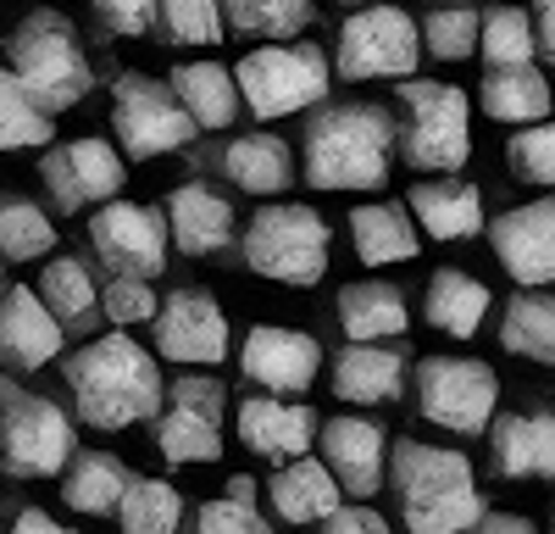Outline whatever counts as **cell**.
<instances>
[{"mask_svg": "<svg viewBox=\"0 0 555 534\" xmlns=\"http://www.w3.org/2000/svg\"><path fill=\"white\" fill-rule=\"evenodd\" d=\"M339 329L350 334V345H389L411 329V306L405 290L389 279H361L339 290Z\"/></svg>", "mask_w": 555, "mask_h": 534, "instance_id": "obj_26", "label": "cell"}, {"mask_svg": "<svg viewBox=\"0 0 555 534\" xmlns=\"http://www.w3.org/2000/svg\"><path fill=\"white\" fill-rule=\"evenodd\" d=\"M62 379H67V395H73V412L101 434H117V429H133V423H156L162 400H167L156 351L139 345L122 329L73 351Z\"/></svg>", "mask_w": 555, "mask_h": 534, "instance_id": "obj_1", "label": "cell"}, {"mask_svg": "<svg viewBox=\"0 0 555 534\" xmlns=\"http://www.w3.org/2000/svg\"><path fill=\"white\" fill-rule=\"evenodd\" d=\"M311 17V0H222V23L245 39H295Z\"/></svg>", "mask_w": 555, "mask_h": 534, "instance_id": "obj_38", "label": "cell"}, {"mask_svg": "<svg viewBox=\"0 0 555 534\" xmlns=\"http://www.w3.org/2000/svg\"><path fill=\"white\" fill-rule=\"evenodd\" d=\"M56 256V223L28 195H0V262Z\"/></svg>", "mask_w": 555, "mask_h": 534, "instance_id": "obj_35", "label": "cell"}, {"mask_svg": "<svg viewBox=\"0 0 555 534\" xmlns=\"http://www.w3.org/2000/svg\"><path fill=\"white\" fill-rule=\"evenodd\" d=\"M222 384L211 373H183L167 384V400L151 423L156 452L172 468H201V462H222Z\"/></svg>", "mask_w": 555, "mask_h": 534, "instance_id": "obj_12", "label": "cell"}, {"mask_svg": "<svg viewBox=\"0 0 555 534\" xmlns=\"http://www.w3.org/2000/svg\"><path fill=\"white\" fill-rule=\"evenodd\" d=\"M234 418H240L245 452H256L278 468L300 462L322 434V423H317V412L306 407V400H284V395H245Z\"/></svg>", "mask_w": 555, "mask_h": 534, "instance_id": "obj_20", "label": "cell"}, {"mask_svg": "<svg viewBox=\"0 0 555 534\" xmlns=\"http://www.w3.org/2000/svg\"><path fill=\"white\" fill-rule=\"evenodd\" d=\"M167 84H172L178 106L190 112L195 134H206V128H228V123L240 117V84H234V67H222V62H178V67L167 73Z\"/></svg>", "mask_w": 555, "mask_h": 534, "instance_id": "obj_29", "label": "cell"}, {"mask_svg": "<svg viewBox=\"0 0 555 534\" xmlns=\"http://www.w3.org/2000/svg\"><path fill=\"white\" fill-rule=\"evenodd\" d=\"M416 62H423V34H416L411 12L389 7H361L339 23L334 39V67L339 78H416Z\"/></svg>", "mask_w": 555, "mask_h": 534, "instance_id": "obj_11", "label": "cell"}, {"mask_svg": "<svg viewBox=\"0 0 555 534\" xmlns=\"http://www.w3.org/2000/svg\"><path fill=\"white\" fill-rule=\"evenodd\" d=\"M7 534H78V529H67V523H56L44 507H23L17 518H12V529Z\"/></svg>", "mask_w": 555, "mask_h": 534, "instance_id": "obj_48", "label": "cell"}, {"mask_svg": "<svg viewBox=\"0 0 555 534\" xmlns=\"http://www.w3.org/2000/svg\"><path fill=\"white\" fill-rule=\"evenodd\" d=\"M234 351L228 312L211 290H172L156 312V356L183 368H217Z\"/></svg>", "mask_w": 555, "mask_h": 534, "instance_id": "obj_15", "label": "cell"}, {"mask_svg": "<svg viewBox=\"0 0 555 534\" xmlns=\"http://www.w3.org/2000/svg\"><path fill=\"white\" fill-rule=\"evenodd\" d=\"M395 140H400V123L373 101L317 106L300 145V178L311 190H345V195L384 190Z\"/></svg>", "mask_w": 555, "mask_h": 534, "instance_id": "obj_2", "label": "cell"}, {"mask_svg": "<svg viewBox=\"0 0 555 534\" xmlns=\"http://www.w3.org/2000/svg\"><path fill=\"white\" fill-rule=\"evenodd\" d=\"M101 312L112 318V329H133V323H156V312H162V301H156V290L145 284V279H106V290H101Z\"/></svg>", "mask_w": 555, "mask_h": 534, "instance_id": "obj_44", "label": "cell"}, {"mask_svg": "<svg viewBox=\"0 0 555 534\" xmlns=\"http://www.w3.org/2000/svg\"><path fill=\"white\" fill-rule=\"evenodd\" d=\"M39 301L51 306V318L67 329V334H83L89 323L101 318V284L95 274H89V262L62 251L44 262V274H39Z\"/></svg>", "mask_w": 555, "mask_h": 534, "instance_id": "obj_30", "label": "cell"}, {"mask_svg": "<svg viewBox=\"0 0 555 534\" xmlns=\"http://www.w3.org/2000/svg\"><path fill=\"white\" fill-rule=\"evenodd\" d=\"M78 457V429L62 412V400L0 384V468L12 479H62Z\"/></svg>", "mask_w": 555, "mask_h": 534, "instance_id": "obj_7", "label": "cell"}, {"mask_svg": "<svg viewBox=\"0 0 555 534\" xmlns=\"http://www.w3.org/2000/svg\"><path fill=\"white\" fill-rule=\"evenodd\" d=\"M117 523H122V534H183V496L167 479L133 473L128 496L117 507Z\"/></svg>", "mask_w": 555, "mask_h": 534, "instance_id": "obj_36", "label": "cell"}, {"mask_svg": "<svg viewBox=\"0 0 555 534\" xmlns=\"http://www.w3.org/2000/svg\"><path fill=\"white\" fill-rule=\"evenodd\" d=\"M322 445V462H328V473L339 479V490H350V496H378L384 479H389V434L373 423V418H328L317 434Z\"/></svg>", "mask_w": 555, "mask_h": 534, "instance_id": "obj_19", "label": "cell"}, {"mask_svg": "<svg viewBox=\"0 0 555 534\" xmlns=\"http://www.w3.org/2000/svg\"><path fill=\"white\" fill-rule=\"evenodd\" d=\"M328 217L317 206H300V201H272L261 212H250L245 223V240H240V256L256 279H272V284H295V290H311L328 274Z\"/></svg>", "mask_w": 555, "mask_h": 534, "instance_id": "obj_6", "label": "cell"}, {"mask_svg": "<svg viewBox=\"0 0 555 534\" xmlns=\"http://www.w3.org/2000/svg\"><path fill=\"white\" fill-rule=\"evenodd\" d=\"M112 134H117V151L128 162H156V156H172V151L190 145L195 123L178 106L172 84H162L151 73H117V84H112Z\"/></svg>", "mask_w": 555, "mask_h": 534, "instance_id": "obj_10", "label": "cell"}, {"mask_svg": "<svg viewBox=\"0 0 555 534\" xmlns=\"http://www.w3.org/2000/svg\"><path fill=\"white\" fill-rule=\"evenodd\" d=\"M240 373L267 395H306L322 373V345L289 323H256L240 345Z\"/></svg>", "mask_w": 555, "mask_h": 534, "instance_id": "obj_16", "label": "cell"}, {"mask_svg": "<svg viewBox=\"0 0 555 534\" xmlns=\"http://www.w3.org/2000/svg\"><path fill=\"white\" fill-rule=\"evenodd\" d=\"M56 145V117H44L28 89L0 67V151H51Z\"/></svg>", "mask_w": 555, "mask_h": 534, "instance_id": "obj_37", "label": "cell"}, {"mask_svg": "<svg viewBox=\"0 0 555 534\" xmlns=\"http://www.w3.org/2000/svg\"><path fill=\"white\" fill-rule=\"evenodd\" d=\"M0 290H7V274H0Z\"/></svg>", "mask_w": 555, "mask_h": 534, "instance_id": "obj_52", "label": "cell"}, {"mask_svg": "<svg viewBox=\"0 0 555 534\" xmlns=\"http://www.w3.org/2000/svg\"><path fill=\"white\" fill-rule=\"evenodd\" d=\"M405 351L400 345H345L334 356V395L350 407H384L405 390Z\"/></svg>", "mask_w": 555, "mask_h": 534, "instance_id": "obj_24", "label": "cell"}, {"mask_svg": "<svg viewBox=\"0 0 555 534\" xmlns=\"http://www.w3.org/2000/svg\"><path fill=\"white\" fill-rule=\"evenodd\" d=\"M183 534H272V523L261 518L256 501L217 496V501H201L190 518H183Z\"/></svg>", "mask_w": 555, "mask_h": 534, "instance_id": "obj_43", "label": "cell"}, {"mask_svg": "<svg viewBox=\"0 0 555 534\" xmlns=\"http://www.w3.org/2000/svg\"><path fill=\"white\" fill-rule=\"evenodd\" d=\"M156 28L167 44H217L228 34L222 0H156Z\"/></svg>", "mask_w": 555, "mask_h": 534, "instance_id": "obj_42", "label": "cell"}, {"mask_svg": "<svg viewBox=\"0 0 555 534\" xmlns=\"http://www.w3.org/2000/svg\"><path fill=\"white\" fill-rule=\"evenodd\" d=\"M234 84H240V101L261 123H272V117L311 112V106L328 101L334 62L322 44H256V51L240 56Z\"/></svg>", "mask_w": 555, "mask_h": 534, "instance_id": "obj_8", "label": "cell"}, {"mask_svg": "<svg viewBox=\"0 0 555 534\" xmlns=\"http://www.w3.org/2000/svg\"><path fill=\"white\" fill-rule=\"evenodd\" d=\"M489 245H494V262L522 290L555 284V195H539V201L500 212L489 223Z\"/></svg>", "mask_w": 555, "mask_h": 534, "instance_id": "obj_17", "label": "cell"}, {"mask_svg": "<svg viewBox=\"0 0 555 534\" xmlns=\"http://www.w3.org/2000/svg\"><path fill=\"white\" fill-rule=\"evenodd\" d=\"M317 534H389V523H384L373 507H339Z\"/></svg>", "mask_w": 555, "mask_h": 534, "instance_id": "obj_46", "label": "cell"}, {"mask_svg": "<svg viewBox=\"0 0 555 534\" xmlns=\"http://www.w3.org/2000/svg\"><path fill=\"white\" fill-rule=\"evenodd\" d=\"M89 245L112 267V279H156L167 267V212L139 206V201H106L89 217Z\"/></svg>", "mask_w": 555, "mask_h": 534, "instance_id": "obj_13", "label": "cell"}, {"mask_svg": "<svg viewBox=\"0 0 555 534\" xmlns=\"http://www.w3.org/2000/svg\"><path fill=\"white\" fill-rule=\"evenodd\" d=\"M478 106L494 123H512V128H533L550 117V84L539 67H489L478 84Z\"/></svg>", "mask_w": 555, "mask_h": 534, "instance_id": "obj_33", "label": "cell"}, {"mask_svg": "<svg viewBox=\"0 0 555 534\" xmlns=\"http://www.w3.org/2000/svg\"><path fill=\"white\" fill-rule=\"evenodd\" d=\"M500 345L512 356H528L539 368H555V295L517 290L500 306Z\"/></svg>", "mask_w": 555, "mask_h": 534, "instance_id": "obj_34", "label": "cell"}, {"mask_svg": "<svg viewBox=\"0 0 555 534\" xmlns=\"http://www.w3.org/2000/svg\"><path fill=\"white\" fill-rule=\"evenodd\" d=\"M416 412L444 434H483L500 412V379L478 356H423L416 363Z\"/></svg>", "mask_w": 555, "mask_h": 534, "instance_id": "obj_9", "label": "cell"}, {"mask_svg": "<svg viewBox=\"0 0 555 534\" xmlns=\"http://www.w3.org/2000/svg\"><path fill=\"white\" fill-rule=\"evenodd\" d=\"M478 51H483L489 67H533L539 39H533L528 7H489L483 12V34H478Z\"/></svg>", "mask_w": 555, "mask_h": 534, "instance_id": "obj_39", "label": "cell"}, {"mask_svg": "<svg viewBox=\"0 0 555 534\" xmlns=\"http://www.w3.org/2000/svg\"><path fill=\"white\" fill-rule=\"evenodd\" d=\"M400 156L411 173L455 178L473 156V101L461 84L444 78H400Z\"/></svg>", "mask_w": 555, "mask_h": 534, "instance_id": "obj_5", "label": "cell"}, {"mask_svg": "<svg viewBox=\"0 0 555 534\" xmlns=\"http://www.w3.org/2000/svg\"><path fill=\"white\" fill-rule=\"evenodd\" d=\"M550 534H555V518H550Z\"/></svg>", "mask_w": 555, "mask_h": 534, "instance_id": "obj_53", "label": "cell"}, {"mask_svg": "<svg viewBox=\"0 0 555 534\" xmlns=\"http://www.w3.org/2000/svg\"><path fill=\"white\" fill-rule=\"evenodd\" d=\"M128 484H133V473H128L122 457H112V452H78V457L67 462V473H62L56 490H62V501H67L73 512L106 518V512L122 507Z\"/></svg>", "mask_w": 555, "mask_h": 534, "instance_id": "obj_31", "label": "cell"}, {"mask_svg": "<svg viewBox=\"0 0 555 534\" xmlns=\"http://www.w3.org/2000/svg\"><path fill=\"white\" fill-rule=\"evenodd\" d=\"M95 7V23L117 39H139L156 28V0H89Z\"/></svg>", "mask_w": 555, "mask_h": 534, "instance_id": "obj_45", "label": "cell"}, {"mask_svg": "<svg viewBox=\"0 0 555 534\" xmlns=\"http://www.w3.org/2000/svg\"><path fill=\"white\" fill-rule=\"evenodd\" d=\"M528 17H533V39H539V56L555 67V0H533L528 7Z\"/></svg>", "mask_w": 555, "mask_h": 534, "instance_id": "obj_47", "label": "cell"}, {"mask_svg": "<svg viewBox=\"0 0 555 534\" xmlns=\"http://www.w3.org/2000/svg\"><path fill=\"white\" fill-rule=\"evenodd\" d=\"M39 178H44V195H51L56 212H83V206H106V201H122V185H128V156L112 151V140H67V145H51L39 162Z\"/></svg>", "mask_w": 555, "mask_h": 534, "instance_id": "obj_14", "label": "cell"}, {"mask_svg": "<svg viewBox=\"0 0 555 534\" xmlns=\"http://www.w3.org/2000/svg\"><path fill=\"white\" fill-rule=\"evenodd\" d=\"M505 167H512V178H522V185L555 195V117L517 128L512 140H505Z\"/></svg>", "mask_w": 555, "mask_h": 534, "instance_id": "obj_41", "label": "cell"}, {"mask_svg": "<svg viewBox=\"0 0 555 534\" xmlns=\"http://www.w3.org/2000/svg\"><path fill=\"white\" fill-rule=\"evenodd\" d=\"M345 7H356V12H361V7H389V0H345Z\"/></svg>", "mask_w": 555, "mask_h": 534, "instance_id": "obj_51", "label": "cell"}, {"mask_svg": "<svg viewBox=\"0 0 555 534\" xmlns=\"http://www.w3.org/2000/svg\"><path fill=\"white\" fill-rule=\"evenodd\" d=\"M478 34H483V12L467 7V0H450V7H434L423 17V51L434 62H467L478 51Z\"/></svg>", "mask_w": 555, "mask_h": 534, "instance_id": "obj_40", "label": "cell"}, {"mask_svg": "<svg viewBox=\"0 0 555 534\" xmlns=\"http://www.w3.org/2000/svg\"><path fill=\"white\" fill-rule=\"evenodd\" d=\"M350 245H356V262L389 267V262H411L423 251V234H416L405 201H361L350 212Z\"/></svg>", "mask_w": 555, "mask_h": 534, "instance_id": "obj_28", "label": "cell"}, {"mask_svg": "<svg viewBox=\"0 0 555 534\" xmlns=\"http://www.w3.org/2000/svg\"><path fill=\"white\" fill-rule=\"evenodd\" d=\"M222 173L234 178L245 195H284L295 178V156L278 134H240L222 151Z\"/></svg>", "mask_w": 555, "mask_h": 534, "instance_id": "obj_32", "label": "cell"}, {"mask_svg": "<svg viewBox=\"0 0 555 534\" xmlns=\"http://www.w3.org/2000/svg\"><path fill=\"white\" fill-rule=\"evenodd\" d=\"M473 534H539V523L528 512H483V523Z\"/></svg>", "mask_w": 555, "mask_h": 534, "instance_id": "obj_49", "label": "cell"}, {"mask_svg": "<svg viewBox=\"0 0 555 534\" xmlns=\"http://www.w3.org/2000/svg\"><path fill=\"white\" fill-rule=\"evenodd\" d=\"M162 212H167V234L178 256H217L234 245V206L211 185H178Z\"/></svg>", "mask_w": 555, "mask_h": 534, "instance_id": "obj_22", "label": "cell"}, {"mask_svg": "<svg viewBox=\"0 0 555 534\" xmlns=\"http://www.w3.org/2000/svg\"><path fill=\"white\" fill-rule=\"evenodd\" d=\"M416 234L428 240H473L483 234V190L473 178H416V190L405 195Z\"/></svg>", "mask_w": 555, "mask_h": 534, "instance_id": "obj_21", "label": "cell"}, {"mask_svg": "<svg viewBox=\"0 0 555 534\" xmlns=\"http://www.w3.org/2000/svg\"><path fill=\"white\" fill-rule=\"evenodd\" d=\"M389 490L400 501L405 534H473L483 523V496L473 462L428 440H395Z\"/></svg>", "mask_w": 555, "mask_h": 534, "instance_id": "obj_3", "label": "cell"}, {"mask_svg": "<svg viewBox=\"0 0 555 534\" xmlns=\"http://www.w3.org/2000/svg\"><path fill=\"white\" fill-rule=\"evenodd\" d=\"M500 479H555V412H505L489 429Z\"/></svg>", "mask_w": 555, "mask_h": 534, "instance_id": "obj_23", "label": "cell"}, {"mask_svg": "<svg viewBox=\"0 0 555 534\" xmlns=\"http://www.w3.org/2000/svg\"><path fill=\"white\" fill-rule=\"evenodd\" d=\"M489 306H494V295L483 279L461 274V267H439L423 290V323L439 329L444 340H473L489 318Z\"/></svg>", "mask_w": 555, "mask_h": 534, "instance_id": "obj_27", "label": "cell"}, {"mask_svg": "<svg viewBox=\"0 0 555 534\" xmlns=\"http://www.w3.org/2000/svg\"><path fill=\"white\" fill-rule=\"evenodd\" d=\"M339 496H345L339 479L328 473V462H317V457L284 462L267 479V507H272V518H284V523H328L345 507Z\"/></svg>", "mask_w": 555, "mask_h": 534, "instance_id": "obj_25", "label": "cell"}, {"mask_svg": "<svg viewBox=\"0 0 555 534\" xmlns=\"http://www.w3.org/2000/svg\"><path fill=\"white\" fill-rule=\"evenodd\" d=\"M62 340H67V329L51 318V306L39 301V290H28V284L0 290V368H12V373L51 368Z\"/></svg>", "mask_w": 555, "mask_h": 534, "instance_id": "obj_18", "label": "cell"}, {"mask_svg": "<svg viewBox=\"0 0 555 534\" xmlns=\"http://www.w3.org/2000/svg\"><path fill=\"white\" fill-rule=\"evenodd\" d=\"M7 73L28 89V101L56 117L67 106H83L89 89H95V67H89L83 44H78V28L51 12V7H34L17 17V28L7 34Z\"/></svg>", "mask_w": 555, "mask_h": 534, "instance_id": "obj_4", "label": "cell"}, {"mask_svg": "<svg viewBox=\"0 0 555 534\" xmlns=\"http://www.w3.org/2000/svg\"><path fill=\"white\" fill-rule=\"evenodd\" d=\"M222 496H234V501H256V479H250V473H234Z\"/></svg>", "mask_w": 555, "mask_h": 534, "instance_id": "obj_50", "label": "cell"}]
</instances>
